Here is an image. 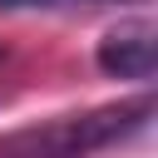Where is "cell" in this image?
Wrapping results in <instances>:
<instances>
[{"label": "cell", "instance_id": "cell-1", "mask_svg": "<svg viewBox=\"0 0 158 158\" xmlns=\"http://www.w3.org/2000/svg\"><path fill=\"white\" fill-rule=\"evenodd\" d=\"M153 118V99H133V104H109L94 114H64L35 128H15L0 138V158H89L94 148H109L128 133H138Z\"/></svg>", "mask_w": 158, "mask_h": 158}, {"label": "cell", "instance_id": "cell-2", "mask_svg": "<svg viewBox=\"0 0 158 158\" xmlns=\"http://www.w3.org/2000/svg\"><path fill=\"white\" fill-rule=\"evenodd\" d=\"M153 59H158V25L153 20H123L99 40V69L118 74V79H153Z\"/></svg>", "mask_w": 158, "mask_h": 158}, {"label": "cell", "instance_id": "cell-3", "mask_svg": "<svg viewBox=\"0 0 158 158\" xmlns=\"http://www.w3.org/2000/svg\"><path fill=\"white\" fill-rule=\"evenodd\" d=\"M64 5H99V0H0V10H64Z\"/></svg>", "mask_w": 158, "mask_h": 158}]
</instances>
